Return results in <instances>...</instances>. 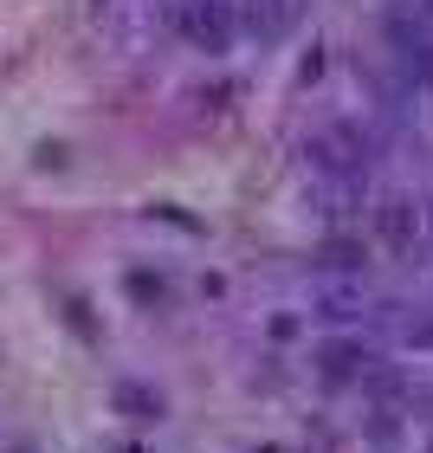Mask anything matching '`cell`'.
Segmentation results:
<instances>
[{
    "label": "cell",
    "mask_w": 433,
    "mask_h": 453,
    "mask_svg": "<svg viewBox=\"0 0 433 453\" xmlns=\"http://www.w3.org/2000/svg\"><path fill=\"white\" fill-rule=\"evenodd\" d=\"M181 33L208 52H226L233 46V7L226 0H181Z\"/></svg>",
    "instance_id": "cell-1"
},
{
    "label": "cell",
    "mask_w": 433,
    "mask_h": 453,
    "mask_svg": "<svg viewBox=\"0 0 433 453\" xmlns=\"http://www.w3.org/2000/svg\"><path fill=\"white\" fill-rule=\"evenodd\" d=\"M304 156H311L317 169H330V175H356L362 162H368V136H356V130H323V136L304 142Z\"/></svg>",
    "instance_id": "cell-2"
},
{
    "label": "cell",
    "mask_w": 433,
    "mask_h": 453,
    "mask_svg": "<svg viewBox=\"0 0 433 453\" xmlns=\"http://www.w3.org/2000/svg\"><path fill=\"white\" fill-rule=\"evenodd\" d=\"M376 226H382V240L388 246H414V234H421V214H414V201H382L376 208Z\"/></svg>",
    "instance_id": "cell-3"
},
{
    "label": "cell",
    "mask_w": 433,
    "mask_h": 453,
    "mask_svg": "<svg viewBox=\"0 0 433 453\" xmlns=\"http://www.w3.org/2000/svg\"><path fill=\"white\" fill-rule=\"evenodd\" d=\"M292 13H298V0H253V7H246V27H253L259 39H278L285 27H292Z\"/></svg>",
    "instance_id": "cell-4"
},
{
    "label": "cell",
    "mask_w": 433,
    "mask_h": 453,
    "mask_svg": "<svg viewBox=\"0 0 433 453\" xmlns=\"http://www.w3.org/2000/svg\"><path fill=\"white\" fill-rule=\"evenodd\" d=\"M117 402H123V408H130V415H136V421H156V415H162V402L149 395V388H136V382H123V388H117Z\"/></svg>",
    "instance_id": "cell-5"
},
{
    "label": "cell",
    "mask_w": 433,
    "mask_h": 453,
    "mask_svg": "<svg viewBox=\"0 0 433 453\" xmlns=\"http://www.w3.org/2000/svg\"><path fill=\"white\" fill-rule=\"evenodd\" d=\"M368 363V357H362ZM349 369H356V349H349V343H330L323 349V376H349Z\"/></svg>",
    "instance_id": "cell-6"
},
{
    "label": "cell",
    "mask_w": 433,
    "mask_h": 453,
    "mask_svg": "<svg viewBox=\"0 0 433 453\" xmlns=\"http://www.w3.org/2000/svg\"><path fill=\"white\" fill-rule=\"evenodd\" d=\"M323 265H356V246H349V240H330V246H323Z\"/></svg>",
    "instance_id": "cell-7"
}]
</instances>
